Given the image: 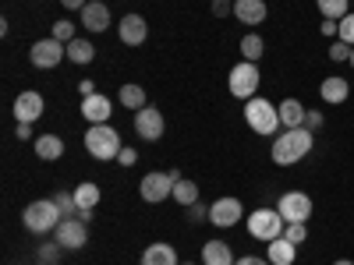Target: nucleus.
<instances>
[{"mask_svg":"<svg viewBox=\"0 0 354 265\" xmlns=\"http://www.w3.org/2000/svg\"><path fill=\"white\" fill-rule=\"evenodd\" d=\"M188 219L192 223H209V205H202V202L188 205Z\"/></svg>","mask_w":354,"mask_h":265,"instance_id":"obj_34","label":"nucleus"},{"mask_svg":"<svg viewBox=\"0 0 354 265\" xmlns=\"http://www.w3.org/2000/svg\"><path fill=\"white\" fill-rule=\"evenodd\" d=\"M213 14H216V18L234 14V0H213Z\"/></svg>","mask_w":354,"mask_h":265,"instance_id":"obj_36","label":"nucleus"},{"mask_svg":"<svg viewBox=\"0 0 354 265\" xmlns=\"http://www.w3.org/2000/svg\"><path fill=\"white\" fill-rule=\"evenodd\" d=\"M142 265H181V262H177V251L170 244L156 241V244H149L142 251Z\"/></svg>","mask_w":354,"mask_h":265,"instance_id":"obj_21","label":"nucleus"},{"mask_svg":"<svg viewBox=\"0 0 354 265\" xmlns=\"http://www.w3.org/2000/svg\"><path fill=\"white\" fill-rule=\"evenodd\" d=\"M53 39H61V43H71V39H78V32H75V21H53V32H50Z\"/></svg>","mask_w":354,"mask_h":265,"instance_id":"obj_31","label":"nucleus"},{"mask_svg":"<svg viewBox=\"0 0 354 265\" xmlns=\"http://www.w3.org/2000/svg\"><path fill=\"white\" fill-rule=\"evenodd\" d=\"M78 14H82V25L88 28V32H106V25H110V8H106V0H88V4H85Z\"/></svg>","mask_w":354,"mask_h":265,"instance_id":"obj_15","label":"nucleus"},{"mask_svg":"<svg viewBox=\"0 0 354 265\" xmlns=\"http://www.w3.org/2000/svg\"><path fill=\"white\" fill-rule=\"evenodd\" d=\"M43 110H46V103H43V96L39 92H18V99H15V117L18 121H25V124H36L39 117H43Z\"/></svg>","mask_w":354,"mask_h":265,"instance_id":"obj_13","label":"nucleus"},{"mask_svg":"<svg viewBox=\"0 0 354 265\" xmlns=\"http://www.w3.org/2000/svg\"><path fill=\"white\" fill-rule=\"evenodd\" d=\"M185 265H195V262H185Z\"/></svg>","mask_w":354,"mask_h":265,"instance_id":"obj_46","label":"nucleus"},{"mask_svg":"<svg viewBox=\"0 0 354 265\" xmlns=\"http://www.w3.org/2000/svg\"><path fill=\"white\" fill-rule=\"evenodd\" d=\"M68 57V43H61V39H53V36H46V39H36L32 43V50H28V61H32L36 68H57Z\"/></svg>","mask_w":354,"mask_h":265,"instance_id":"obj_7","label":"nucleus"},{"mask_svg":"<svg viewBox=\"0 0 354 265\" xmlns=\"http://www.w3.org/2000/svg\"><path fill=\"white\" fill-rule=\"evenodd\" d=\"M315 8H319V14H322V18L340 21V18H347V14H351V0H315Z\"/></svg>","mask_w":354,"mask_h":265,"instance_id":"obj_27","label":"nucleus"},{"mask_svg":"<svg viewBox=\"0 0 354 265\" xmlns=\"http://www.w3.org/2000/svg\"><path fill=\"white\" fill-rule=\"evenodd\" d=\"M78 92H82V99H85V96H96V81H93V78H82V81H78Z\"/></svg>","mask_w":354,"mask_h":265,"instance_id":"obj_39","label":"nucleus"},{"mask_svg":"<svg viewBox=\"0 0 354 265\" xmlns=\"http://www.w3.org/2000/svg\"><path fill=\"white\" fill-rule=\"evenodd\" d=\"M138 191H142L145 202L156 205V202H163V198L174 195V181H170V173H145L142 184H138Z\"/></svg>","mask_w":354,"mask_h":265,"instance_id":"obj_12","label":"nucleus"},{"mask_svg":"<svg viewBox=\"0 0 354 265\" xmlns=\"http://www.w3.org/2000/svg\"><path fill=\"white\" fill-rule=\"evenodd\" d=\"M110 113H113V103L103 92L82 99V117H85L88 124H110Z\"/></svg>","mask_w":354,"mask_h":265,"instance_id":"obj_14","label":"nucleus"},{"mask_svg":"<svg viewBox=\"0 0 354 265\" xmlns=\"http://www.w3.org/2000/svg\"><path fill=\"white\" fill-rule=\"evenodd\" d=\"M351 8H354V0H351Z\"/></svg>","mask_w":354,"mask_h":265,"instance_id":"obj_47","label":"nucleus"},{"mask_svg":"<svg viewBox=\"0 0 354 265\" xmlns=\"http://www.w3.org/2000/svg\"><path fill=\"white\" fill-rule=\"evenodd\" d=\"M266 258H270L273 265H294V258H298V244H290L287 237H277V241H270Z\"/></svg>","mask_w":354,"mask_h":265,"instance_id":"obj_22","label":"nucleus"},{"mask_svg":"<svg viewBox=\"0 0 354 265\" xmlns=\"http://www.w3.org/2000/svg\"><path fill=\"white\" fill-rule=\"evenodd\" d=\"M315 131H308V128H283L280 135H277V141H273V149H270V156H273V163L277 166H294V163H301L308 153H312V138Z\"/></svg>","mask_w":354,"mask_h":265,"instance_id":"obj_1","label":"nucleus"},{"mask_svg":"<svg viewBox=\"0 0 354 265\" xmlns=\"http://www.w3.org/2000/svg\"><path fill=\"white\" fill-rule=\"evenodd\" d=\"M234 265H273L270 258H255V255H245V258H238Z\"/></svg>","mask_w":354,"mask_h":265,"instance_id":"obj_40","label":"nucleus"},{"mask_svg":"<svg viewBox=\"0 0 354 265\" xmlns=\"http://www.w3.org/2000/svg\"><path fill=\"white\" fill-rule=\"evenodd\" d=\"M170 198H174L177 205H185V209H188V205H195V202H198V184H195V181H177Z\"/></svg>","mask_w":354,"mask_h":265,"instance_id":"obj_28","label":"nucleus"},{"mask_svg":"<svg viewBox=\"0 0 354 265\" xmlns=\"http://www.w3.org/2000/svg\"><path fill=\"white\" fill-rule=\"evenodd\" d=\"M53 241L61 244L64 251H82L88 244V230H85L82 219H61L57 230H53Z\"/></svg>","mask_w":354,"mask_h":265,"instance_id":"obj_10","label":"nucleus"},{"mask_svg":"<svg viewBox=\"0 0 354 265\" xmlns=\"http://www.w3.org/2000/svg\"><path fill=\"white\" fill-rule=\"evenodd\" d=\"M283 226H287V219L277 209H255L248 216V233H252L255 241H266V244L283 237Z\"/></svg>","mask_w":354,"mask_h":265,"instance_id":"obj_5","label":"nucleus"},{"mask_svg":"<svg viewBox=\"0 0 354 265\" xmlns=\"http://www.w3.org/2000/svg\"><path fill=\"white\" fill-rule=\"evenodd\" d=\"M337 32H340V21H333V18L322 21V36H337Z\"/></svg>","mask_w":354,"mask_h":265,"instance_id":"obj_41","label":"nucleus"},{"mask_svg":"<svg viewBox=\"0 0 354 265\" xmlns=\"http://www.w3.org/2000/svg\"><path fill=\"white\" fill-rule=\"evenodd\" d=\"M57 251H64L57 241H53V244H43V248H39V262H43V265H53V262H57Z\"/></svg>","mask_w":354,"mask_h":265,"instance_id":"obj_35","label":"nucleus"},{"mask_svg":"<svg viewBox=\"0 0 354 265\" xmlns=\"http://www.w3.org/2000/svg\"><path fill=\"white\" fill-rule=\"evenodd\" d=\"M241 219H245V205H241V198H216V202L209 205V223L220 226V230L238 226Z\"/></svg>","mask_w":354,"mask_h":265,"instance_id":"obj_9","label":"nucleus"},{"mask_svg":"<svg viewBox=\"0 0 354 265\" xmlns=\"http://www.w3.org/2000/svg\"><path fill=\"white\" fill-rule=\"evenodd\" d=\"M351 50H354L351 43H344V39H337V43L330 46V61H333V64H344V61H351Z\"/></svg>","mask_w":354,"mask_h":265,"instance_id":"obj_32","label":"nucleus"},{"mask_svg":"<svg viewBox=\"0 0 354 265\" xmlns=\"http://www.w3.org/2000/svg\"><path fill=\"white\" fill-rule=\"evenodd\" d=\"M36 156H39L43 163L61 159V156H64V141H61V135H39V138H36Z\"/></svg>","mask_w":354,"mask_h":265,"instance_id":"obj_23","label":"nucleus"},{"mask_svg":"<svg viewBox=\"0 0 354 265\" xmlns=\"http://www.w3.org/2000/svg\"><path fill=\"white\" fill-rule=\"evenodd\" d=\"M117 32H121V43L124 46H142L145 36H149V25H145L142 14H124L121 25H117Z\"/></svg>","mask_w":354,"mask_h":265,"instance_id":"obj_16","label":"nucleus"},{"mask_svg":"<svg viewBox=\"0 0 354 265\" xmlns=\"http://www.w3.org/2000/svg\"><path fill=\"white\" fill-rule=\"evenodd\" d=\"M61 219H64V213H61V205H57L53 198L28 202L25 213H21L25 230H32V233H50V230H57V223H61Z\"/></svg>","mask_w":354,"mask_h":265,"instance_id":"obj_2","label":"nucleus"},{"mask_svg":"<svg viewBox=\"0 0 354 265\" xmlns=\"http://www.w3.org/2000/svg\"><path fill=\"white\" fill-rule=\"evenodd\" d=\"M333 265H354V262H351V258H337Z\"/></svg>","mask_w":354,"mask_h":265,"instance_id":"obj_44","label":"nucleus"},{"mask_svg":"<svg viewBox=\"0 0 354 265\" xmlns=\"http://www.w3.org/2000/svg\"><path fill=\"white\" fill-rule=\"evenodd\" d=\"M117 163H121V166H135V163H138V153L124 145V149H121V156H117Z\"/></svg>","mask_w":354,"mask_h":265,"instance_id":"obj_38","label":"nucleus"},{"mask_svg":"<svg viewBox=\"0 0 354 265\" xmlns=\"http://www.w3.org/2000/svg\"><path fill=\"white\" fill-rule=\"evenodd\" d=\"M68 61L71 64H93L96 61V46L88 39H71L68 43Z\"/></svg>","mask_w":354,"mask_h":265,"instance_id":"obj_24","label":"nucleus"},{"mask_svg":"<svg viewBox=\"0 0 354 265\" xmlns=\"http://www.w3.org/2000/svg\"><path fill=\"white\" fill-rule=\"evenodd\" d=\"M319 96H322V103L337 106V103H344V99L351 96V85H347V78L330 75V78H322V85H319Z\"/></svg>","mask_w":354,"mask_h":265,"instance_id":"obj_17","label":"nucleus"},{"mask_svg":"<svg viewBox=\"0 0 354 265\" xmlns=\"http://www.w3.org/2000/svg\"><path fill=\"white\" fill-rule=\"evenodd\" d=\"M347 64H351V68H354V50H351V61H347Z\"/></svg>","mask_w":354,"mask_h":265,"instance_id":"obj_45","label":"nucleus"},{"mask_svg":"<svg viewBox=\"0 0 354 265\" xmlns=\"http://www.w3.org/2000/svg\"><path fill=\"white\" fill-rule=\"evenodd\" d=\"M305 128H308V131H319V128H322V113H319V110H308V113H305Z\"/></svg>","mask_w":354,"mask_h":265,"instance_id":"obj_37","label":"nucleus"},{"mask_svg":"<svg viewBox=\"0 0 354 265\" xmlns=\"http://www.w3.org/2000/svg\"><path fill=\"white\" fill-rule=\"evenodd\" d=\"M100 198H103V191H100V184H93V181H85V184H78V188H75V202H78V209H96Z\"/></svg>","mask_w":354,"mask_h":265,"instance_id":"obj_26","label":"nucleus"},{"mask_svg":"<svg viewBox=\"0 0 354 265\" xmlns=\"http://www.w3.org/2000/svg\"><path fill=\"white\" fill-rule=\"evenodd\" d=\"M305 113H308V106L301 103V99H283L280 103V128H305Z\"/></svg>","mask_w":354,"mask_h":265,"instance_id":"obj_19","label":"nucleus"},{"mask_svg":"<svg viewBox=\"0 0 354 265\" xmlns=\"http://www.w3.org/2000/svg\"><path fill=\"white\" fill-rule=\"evenodd\" d=\"M121 135H117L110 124H93L85 131V153L93 156V159H103V163H110V159H117L121 156Z\"/></svg>","mask_w":354,"mask_h":265,"instance_id":"obj_3","label":"nucleus"},{"mask_svg":"<svg viewBox=\"0 0 354 265\" xmlns=\"http://www.w3.org/2000/svg\"><path fill=\"white\" fill-rule=\"evenodd\" d=\"M61 4H64L68 11H82V8L88 4V0H61Z\"/></svg>","mask_w":354,"mask_h":265,"instance_id":"obj_43","label":"nucleus"},{"mask_svg":"<svg viewBox=\"0 0 354 265\" xmlns=\"http://www.w3.org/2000/svg\"><path fill=\"white\" fill-rule=\"evenodd\" d=\"M238 258H234V251H230V244H223V241H205L202 244V265H234Z\"/></svg>","mask_w":354,"mask_h":265,"instance_id":"obj_20","label":"nucleus"},{"mask_svg":"<svg viewBox=\"0 0 354 265\" xmlns=\"http://www.w3.org/2000/svg\"><path fill=\"white\" fill-rule=\"evenodd\" d=\"M117 99H121V106H128L131 113H138L142 106H149V103H145V88L142 85H121Z\"/></svg>","mask_w":354,"mask_h":265,"instance_id":"obj_25","label":"nucleus"},{"mask_svg":"<svg viewBox=\"0 0 354 265\" xmlns=\"http://www.w3.org/2000/svg\"><path fill=\"white\" fill-rule=\"evenodd\" d=\"M245 121L255 135H277L280 128V106H273L270 99H262V96H252L245 103Z\"/></svg>","mask_w":354,"mask_h":265,"instance_id":"obj_4","label":"nucleus"},{"mask_svg":"<svg viewBox=\"0 0 354 265\" xmlns=\"http://www.w3.org/2000/svg\"><path fill=\"white\" fill-rule=\"evenodd\" d=\"M283 237H287L290 244H305V241H308V223H287V226H283Z\"/></svg>","mask_w":354,"mask_h":265,"instance_id":"obj_30","label":"nucleus"},{"mask_svg":"<svg viewBox=\"0 0 354 265\" xmlns=\"http://www.w3.org/2000/svg\"><path fill=\"white\" fill-rule=\"evenodd\" d=\"M259 81H262V75H259V64H252V61H241L238 68H230V78H227V88H230V96H238V99H252L255 92H259Z\"/></svg>","mask_w":354,"mask_h":265,"instance_id":"obj_6","label":"nucleus"},{"mask_svg":"<svg viewBox=\"0 0 354 265\" xmlns=\"http://www.w3.org/2000/svg\"><path fill=\"white\" fill-rule=\"evenodd\" d=\"M163 128H167V121H163V113H160L156 106H142V110L135 113V131H138L145 141H160V138H163Z\"/></svg>","mask_w":354,"mask_h":265,"instance_id":"obj_11","label":"nucleus"},{"mask_svg":"<svg viewBox=\"0 0 354 265\" xmlns=\"http://www.w3.org/2000/svg\"><path fill=\"white\" fill-rule=\"evenodd\" d=\"M337 39H344V43L354 46V11H351L347 18H340V32H337Z\"/></svg>","mask_w":354,"mask_h":265,"instance_id":"obj_33","label":"nucleus"},{"mask_svg":"<svg viewBox=\"0 0 354 265\" xmlns=\"http://www.w3.org/2000/svg\"><path fill=\"white\" fill-rule=\"evenodd\" d=\"M234 18L245 21L248 28L262 25L266 21V0H234Z\"/></svg>","mask_w":354,"mask_h":265,"instance_id":"obj_18","label":"nucleus"},{"mask_svg":"<svg viewBox=\"0 0 354 265\" xmlns=\"http://www.w3.org/2000/svg\"><path fill=\"white\" fill-rule=\"evenodd\" d=\"M266 53V43H262V36L259 32H248L245 39H241V57L245 61H252V64H259V57Z\"/></svg>","mask_w":354,"mask_h":265,"instance_id":"obj_29","label":"nucleus"},{"mask_svg":"<svg viewBox=\"0 0 354 265\" xmlns=\"http://www.w3.org/2000/svg\"><path fill=\"white\" fill-rule=\"evenodd\" d=\"M15 135H18L21 141H28V138H32V124H25V121H18V128H15Z\"/></svg>","mask_w":354,"mask_h":265,"instance_id":"obj_42","label":"nucleus"},{"mask_svg":"<svg viewBox=\"0 0 354 265\" xmlns=\"http://www.w3.org/2000/svg\"><path fill=\"white\" fill-rule=\"evenodd\" d=\"M277 213L287 223H308L312 219V198L305 191H283L277 202Z\"/></svg>","mask_w":354,"mask_h":265,"instance_id":"obj_8","label":"nucleus"}]
</instances>
